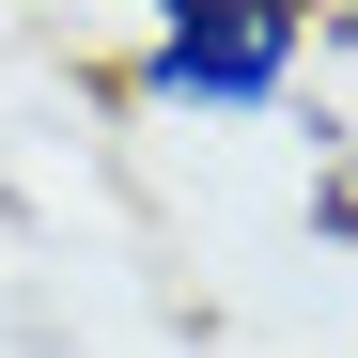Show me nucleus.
<instances>
[{
    "instance_id": "obj_3",
    "label": "nucleus",
    "mask_w": 358,
    "mask_h": 358,
    "mask_svg": "<svg viewBox=\"0 0 358 358\" xmlns=\"http://www.w3.org/2000/svg\"><path fill=\"white\" fill-rule=\"evenodd\" d=\"M141 16H156V0H141Z\"/></svg>"
},
{
    "instance_id": "obj_1",
    "label": "nucleus",
    "mask_w": 358,
    "mask_h": 358,
    "mask_svg": "<svg viewBox=\"0 0 358 358\" xmlns=\"http://www.w3.org/2000/svg\"><path fill=\"white\" fill-rule=\"evenodd\" d=\"M312 63V16H265V0H156L125 47V109H296Z\"/></svg>"
},
{
    "instance_id": "obj_2",
    "label": "nucleus",
    "mask_w": 358,
    "mask_h": 358,
    "mask_svg": "<svg viewBox=\"0 0 358 358\" xmlns=\"http://www.w3.org/2000/svg\"><path fill=\"white\" fill-rule=\"evenodd\" d=\"M265 16H327V0H265Z\"/></svg>"
}]
</instances>
